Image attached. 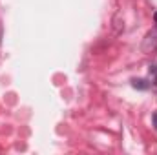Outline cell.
<instances>
[{"instance_id": "1", "label": "cell", "mask_w": 157, "mask_h": 155, "mask_svg": "<svg viewBox=\"0 0 157 155\" xmlns=\"http://www.w3.org/2000/svg\"><path fill=\"white\" fill-rule=\"evenodd\" d=\"M132 86L137 88V89H148V88H150L148 80H144V78H133V80H132Z\"/></svg>"}, {"instance_id": "2", "label": "cell", "mask_w": 157, "mask_h": 155, "mask_svg": "<svg viewBox=\"0 0 157 155\" xmlns=\"http://www.w3.org/2000/svg\"><path fill=\"white\" fill-rule=\"evenodd\" d=\"M150 73H154V75L157 73V66H155V64H154V66H150Z\"/></svg>"}, {"instance_id": "3", "label": "cell", "mask_w": 157, "mask_h": 155, "mask_svg": "<svg viewBox=\"0 0 157 155\" xmlns=\"http://www.w3.org/2000/svg\"><path fill=\"white\" fill-rule=\"evenodd\" d=\"M152 119H154V126H155V130H157V113H154V117H152Z\"/></svg>"}, {"instance_id": "4", "label": "cell", "mask_w": 157, "mask_h": 155, "mask_svg": "<svg viewBox=\"0 0 157 155\" xmlns=\"http://www.w3.org/2000/svg\"><path fill=\"white\" fill-rule=\"evenodd\" d=\"M154 22H155V24H157V11H155V13H154Z\"/></svg>"}, {"instance_id": "5", "label": "cell", "mask_w": 157, "mask_h": 155, "mask_svg": "<svg viewBox=\"0 0 157 155\" xmlns=\"http://www.w3.org/2000/svg\"><path fill=\"white\" fill-rule=\"evenodd\" d=\"M154 82H155V84H157V73H155V78H154Z\"/></svg>"}]
</instances>
